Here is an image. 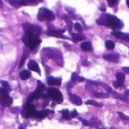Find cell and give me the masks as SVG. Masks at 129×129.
I'll list each match as a JSON object with an SVG mask.
<instances>
[{"instance_id": "2", "label": "cell", "mask_w": 129, "mask_h": 129, "mask_svg": "<svg viewBox=\"0 0 129 129\" xmlns=\"http://www.w3.org/2000/svg\"><path fill=\"white\" fill-rule=\"evenodd\" d=\"M23 28H24L25 34H26V35L34 36V38H39V35H40V33H41V28H40V27L35 26V25L28 24V23L24 24Z\"/></svg>"}, {"instance_id": "7", "label": "cell", "mask_w": 129, "mask_h": 129, "mask_svg": "<svg viewBox=\"0 0 129 129\" xmlns=\"http://www.w3.org/2000/svg\"><path fill=\"white\" fill-rule=\"evenodd\" d=\"M0 103L2 107H10L13 104V99L8 95V94H4L0 95Z\"/></svg>"}, {"instance_id": "26", "label": "cell", "mask_w": 129, "mask_h": 129, "mask_svg": "<svg viewBox=\"0 0 129 129\" xmlns=\"http://www.w3.org/2000/svg\"><path fill=\"white\" fill-rule=\"evenodd\" d=\"M118 114H119V117H120L122 120H126V121H129V117L127 116V114H125V113H122V112H118Z\"/></svg>"}, {"instance_id": "29", "label": "cell", "mask_w": 129, "mask_h": 129, "mask_svg": "<svg viewBox=\"0 0 129 129\" xmlns=\"http://www.w3.org/2000/svg\"><path fill=\"white\" fill-rule=\"evenodd\" d=\"M94 95H95V96H101V98H105V96H107V94H103V93H94Z\"/></svg>"}, {"instance_id": "34", "label": "cell", "mask_w": 129, "mask_h": 129, "mask_svg": "<svg viewBox=\"0 0 129 129\" xmlns=\"http://www.w3.org/2000/svg\"><path fill=\"white\" fill-rule=\"evenodd\" d=\"M18 129H24V128H23V127H19V128H18Z\"/></svg>"}, {"instance_id": "31", "label": "cell", "mask_w": 129, "mask_h": 129, "mask_svg": "<svg viewBox=\"0 0 129 129\" xmlns=\"http://www.w3.org/2000/svg\"><path fill=\"white\" fill-rule=\"evenodd\" d=\"M80 119V118H79ZM80 121H82L83 123H84L85 126H89V121H86V120H84V119H80Z\"/></svg>"}, {"instance_id": "8", "label": "cell", "mask_w": 129, "mask_h": 129, "mask_svg": "<svg viewBox=\"0 0 129 129\" xmlns=\"http://www.w3.org/2000/svg\"><path fill=\"white\" fill-rule=\"evenodd\" d=\"M63 32L64 29H50L48 32V35L49 36H54V38H63Z\"/></svg>"}, {"instance_id": "32", "label": "cell", "mask_w": 129, "mask_h": 129, "mask_svg": "<svg viewBox=\"0 0 129 129\" xmlns=\"http://www.w3.org/2000/svg\"><path fill=\"white\" fill-rule=\"evenodd\" d=\"M122 70H123V74H129V68H128V67H123V68H122Z\"/></svg>"}, {"instance_id": "21", "label": "cell", "mask_w": 129, "mask_h": 129, "mask_svg": "<svg viewBox=\"0 0 129 129\" xmlns=\"http://www.w3.org/2000/svg\"><path fill=\"white\" fill-rule=\"evenodd\" d=\"M86 104H89V105H94V107H98V108L102 107V104H101V103L96 102V101H93V100H87V101H86Z\"/></svg>"}, {"instance_id": "9", "label": "cell", "mask_w": 129, "mask_h": 129, "mask_svg": "<svg viewBox=\"0 0 129 129\" xmlns=\"http://www.w3.org/2000/svg\"><path fill=\"white\" fill-rule=\"evenodd\" d=\"M112 34H113V36H116L117 39L129 41V34L128 33H122V32H119V31H112Z\"/></svg>"}, {"instance_id": "6", "label": "cell", "mask_w": 129, "mask_h": 129, "mask_svg": "<svg viewBox=\"0 0 129 129\" xmlns=\"http://www.w3.org/2000/svg\"><path fill=\"white\" fill-rule=\"evenodd\" d=\"M35 108L33 107V105L31 104H26L24 107V111H23V117H25V118H28V117L31 116H34L35 114Z\"/></svg>"}, {"instance_id": "22", "label": "cell", "mask_w": 129, "mask_h": 129, "mask_svg": "<svg viewBox=\"0 0 129 129\" xmlns=\"http://www.w3.org/2000/svg\"><path fill=\"white\" fill-rule=\"evenodd\" d=\"M60 113L62 114L63 119H70V112H69L68 110H61Z\"/></svg>"}, {"instance_id": "18", "label": "cell", "mask_w": 129, "mask_h": 129, "mask_svg": "<svg viewBox=\"0 0 129 129\" xmlns=\"http://www.w3.org/2000/svg\"><path fill=\"white\" fill-rule=\"evenodd\" d=\"M114 47H116V44H114L113 41H111V40L105 41V48H107L108 50H113Z\"/></svg>"}, {"instance_id": "15", "label": "cell", "mask_w": 129, "mask_h": 129, "mask_svg": "<svg viewBox=\"0 0 129 129\" xmlns=\"http://www.w3.org/2000/svg\"><path fill=\"white\" fill-rule=\"evenodd\" d=\"M19 77H20V79H24V80L28 79V78L31 77V71L29 70H22L19 73Z\"/></svg>"}, {"instance_id": "23", "label": "cell", "mask_w": 129, "mask_h": 129, "mask_svg": "<svg viewBox=\"0 0 129 129\" xmlns=\"http://www.w3.org/2000/svg\"><path fill=\"white\" fill-rule=\"evenodd\" d=\"M1 85H2V87H4V88L6 89L7 92H8V93L11 91V88H10V85H9L7 82H5V80H1Z\"/></svg>"}, {"instance_id": "30", "label": "cell", "mask_w": 129, "mask_h": 129, "mask_svg": "<svg viewBox=\"0 0 129 129\" xmlns=\"http://www.w3.org/2000/svg\"><path fill=\"white\" fill-rule=\"evenodd\" d=\"M113 86L116 87V88H119V87H121V86H122V85H121V84H119V83H118V82H117V80H116V82L113 83Z\"/></svg>"}, {"instance_id": "28", "label": "cell", "mask_w": 129, "mask_h": 129, "mask_svg": "<svg viewBox=\"0 0 129 129\" xmlns=\"http://www.w3.org/2000/svg\"><path fill=\"white\" fill-rule=\"evenodd\" d=\"M75 117H77V111L74 110L73 112H70V118H75Z\"/></svg>"}, {"instance_id": "25", "label": "cell", "mask_w": 129, "mask_h": 129, "mask_svg": "<svg viewBox=\"0 0 129 129\" xmlns=\"http://www.w3.org/2000/svg\"><path fill=\"white\" fill-rule=\"evenodd\" d=\"M74 27H75V29L77 32H82L83 31V26L79 24V23H75V24H74Z\"/></svg>"}, {"instance_id": "27", "label": "cell", "mask_w": 129, "mask_h": 129, "mask_svg": "<svg viewBox=\"0 0 129 129\" xmlns=\"http://www.w3.org/2000/svg\"><path fill=\"white\" fill-rule=\"evenodd\" d=\"M108 4H109V6H114V5L118 4V1H117V0H109Z\"/></svg>"}, {"instance_id": "33", "label": "cell", "mask_w": 129, "mask_h": 129, "mask_svg": "<svg viewBox=\"0 0 129 129\" xmlns=\"http://www.w3.org/2000/svg\"><path fill=\"white\" fill-rule=\"evenodd\" d=\"M127 6L129 7V0H127Z\"/></svg>"}, {"instance_id": "11", "label": "cell", "mask_w": 129, "mask_h": 129, "mask_svg": "<svg viewBox=\"0 0 129 129\" xmlns=\"http://www.w3.org/2000/svg\"><path fill=\"white\" fill-rule=\"evenodd\" d=\"M48 84L50 86H59L61 84V78H56V77H48Z\"/></svg>"}, {"instance_id": "24", "label": "cell", "mask_w": 129, "mask_h": 129, "mask_svg": "<svg viewBox=\"0 0 129 129\" xmlns=\"http://www.w3.org/2000/svg\"><path fill=\"white\" fill-rule=\"evenodd\" d=\"M11 5H14V6H24V5H26V2L25 1H10Z\"/></svg>"}, {"instance_id": "20", "label": "cell", "mask_w": 129, "mask_h": 129, "mask_svg": "<svg viewBox=\"0 0 129 129\" xmlns=\"http://www.w3.org/2000/svg\"><path fill=\"white\" fill-rule=\"evenodd\" d=\"M100 120H98L96 118H93L91 121H89V126H93V127H99L100 126Z\"/></svg>"}, {"instance_id": "14", "label": "cell", "mask_w": 129, "mask_h": 129, "mask_svg": "<svg viewBox=\"0 0 129 129\" xmlns=\"http://www.w3.org/2000/svg\"><path fill=\"white\" fill-rule=\"evenodd\" d=\"M71 38H73V41L74 42H78V41H84L85 40V36L83 34H79V33H74L71 34Z\"/></svg>"}, {"instance_id": "1", "label": "cell", "mask_w": 129, "mask_h": 129, "mask_svg": "<svg viewBox=\"0 0 129 129\" xmlns=\"http://www.w3.org/2000/svg\"><path fill=\"white\" fill-rule=\"evenodd\" d=\"M98 24L111 27L113 31H118V29L123 27V23L121 22L119 18H117L116 16L110 15V14H104V15L101 16L98 19Z\"/></svg>"}, {"instance_id": "10", "label": "cell", "mask_w": 129, "mask_h": 129, "mask_svg": "<svg viewBox=\"0 0 129 129\" xmlns=\"http://www.w3.org/2000/svg\"><path fill=\"white\" fill-rule=\"evenodd\" d=\"M103 58L108 61H111V62H118L119 61V54L117 53H110V54H104Z\"/></svg>"}, {"instance_id": "19", "label": "cell", "mask_w": 129, "mask_h": 129, "mask_svg": "<svg viewBox=\"0 0 129 129\" xmlns=\"http://www.w3.org/2000/svg\"><path fill=\"white\" fill-rule=\"evenodd\" d=\"M71 79H73V82H83V80H85V78L80 77V76H78L77 74L74 73L73 75H71Z\"/></svg>"}, {"instance_id": "5", "label": "cell", "mask_w": 129, "mask_h": 129, "mask_svg": "<svg viewBox=\"0 0 129 129\" xmlns=\"http://www.w3.org/2000/svg\"><path fill=\"white\" fill-rule=\"evenodd\" d=\"M48 95H49V98H51L56 103H61L63 100L62 94L60 93V91H59L58 88H49L48 89Z\"/></svg>"}, {"instance_id": "12", "label": "cell", "mask_w": 129, "mask_h": 129, "mask_svg": "<svg viewBox=\"0 0 129 129\" xmlns=\"http://www.w3.org/2000/svg\"><path fill=\"white\" fill-rule=\"evenodd\" d=\"M27 67H28L29 70H33V71H35V73H38V74L41 73V71H40V67H39L38 62H36V61H34V60L29 61L28 64H27Z\"/></svg>"}, {"instance_id": "4", "label": "cell", "mask_w": 129, "mask_h": 129, "mask_svg": "<svg viewBox=\"0 0 129 129\" xmlns=\"http://www.w3.org/2000/svg\"><path fill=\"white\" fill-rule=\"evenodd\" d=\"M23 42L25 43V45H27V47L31 48V49H35L41 43V40L39 38H34V36H29V35L25 34V35L23 36Z\"/></svg>"}, {"instance_id": "16", "label": "cell", "mask_w": 129, "mask_h": 129, "mask_svg": "<svg viewBox=\"0 0 129 129\" xmlns=\"http://www.w3.org/2000/svg\"><path fill=\"white\" fill-rule=\"evenodd\" d=\"M80 47H82V50H84V51H91L92 50V43L88 42V41H84Z\"/></svg>"}, {"instance_id": "17", "label": "cell", "mask_w": 129, "mask_h": 129, "mask_svg": "<svg viewBox=\"0 0 129 129\" xmlns=\"http://www.w3.org/2000/svg\"><path fill=\"white\" fill-rule=\"evenodd\" d=\"M116 78H117V82H118L119 84L123 85V82H125V74L123 73H117Z\"/></svg>"}, {"instance_id": "3", "label": "cell", "mask_w": 129, "mask_h": 129, "mask_svg": "<svg viewBox=\"0 0 129 129\" xmlns=\"http://www.w3.org/2000/svg\"><path fill=\"white\" fill-rule=\"evenodd\" d=\"M38 19L41 20V22H43V20L51 22V20L54 19V14L47 8H41L38 14Z\"/></svg>"}, {"instance_id": "13", "label": "cell", "mask_w": 129, "mask_h": 129, "mask_svg": "<svg viewBox=\"0 0 129 129\" xmlns=\"http://www.w3.org/2000/svg\"><path fill=\"white\" fill-rule=\"evenodd\" d=\"M69 100H70L71 102H73L74 104H76V105H80L83 103L82 99H80L79 96L75 95V94H71V93H69Z\"/></svg>"}]
</instances>
